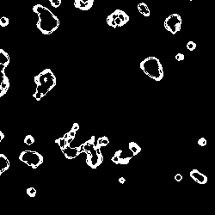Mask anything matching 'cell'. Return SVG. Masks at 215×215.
<instances>
[{"instance_id": "e0dca14e", "label": "cell", "mask_w": 215, "mask_h": 215, "mask_svg": "<svg viewBox=\"0 0 215 215\" xmlns=\"http://www.w3.org/2000/svg\"><path fill=\"white\" fill-rule=\"evenodd\" d=\"M55 143L60 146V148L61 149V151L62 150L65 149V147H66V145H67V141H66V140L64 138V137H61V138H60V139L56 140Z\"/></svg>"}, {"instance_id": "484cf974", "label": "cell", "mask_w": 215, "mask_h": 215, "mask_svg": "<svg viewBox=\"0 0 215 215\" xmlns=\"http://www.w3.org/2000/svg\"><path fill=\"white\" fill-rule=\"evenodd\" d=\"M175 180L179 182L182 180V176L181 174H176V176H175Z\"/></svg>"}, {"instance_id": "2e32d148", "label": "cell", "mask_w": 215, "mask_h": 215, "mask_svg": "<svg viewBox=\"0 0 215 215\" xmlns=\"http://www.w3.org/2000/svg\"><path fill=\"white\" fill-rule=\"evenodd\" d=\"M97 145H98V146H99L100 148L102 147V146H106V145H108L109 144V139H108L106 136L99 138V139L97 140Z\"/></svg>"}, {"instance_id": "7a4b0ae2", "label": "cell", "mask_w": 215, "mask_h": 215, "mask_svg": "<svg viewBox=\"0 0 215 215\" xmlns=\"http://www.w3.org/2000/svg\"><path fill=\"white\" fill-rule=\"evenodd\" d=\"M35 83L36 90L33 97L40 101L56 85V78L50 69H45L35 77Z\"/></svg>"}, {"instance_id": "277c9868", "label": "cell", "mask_w": 215, "mask_h": 215, "mask_svg": "<svg viewBox=\"0 0 215 215\" xmlns=\"http://www.w3.org/2000/svg\"><path fill=\"white\" fill-rule=\"evenodd\" d=\"M141 70L149 78L155 81H160L163 78L162 64L156 57H148L140 62Z\"/></svg>"}, {"instance_id": "7c38bea8", "label": "cell", "mask_w": 215, "mask_h": 215, "mask_svg": "<svg viewBox=\"0 0 215 215\" xmlns=\"http://www.w3.org/2000/svg\"><path fill=\"white\" fill-rule=\"evenodd\" d=\"M93 0L88 1H82V0H76L74 2V6L81 10H89L93 6Z\"/></svg>"}, {"instance_id": "7402d4cb", "label": "cell", "mask_w": 215, "mask_h": 215, "mask_svg": "<svg viewBox=\"0 0 215 215\" xmlns=\"http://www.w3.org/2000/svg\"><path fill=\"white\" fill-rule=\"evenodd\" d=\"M49 3L53 8H58L61 5V0H49Z\"/></svg>"}, {"instance_id": "83f0119b", "label": "cell", "mask_w": 215, "mask_h": 215, "mask_svg": "<svg viewBox=\"0 0 215 215\" xmlns=\"http://www.w3.org/2000/svg\"><path fill=\"white\" fill-rule=\"evenodd\" d=\"M118 181H119V182H120L121 184H123V183H124V182H126V179H125V178H124L123 176H121V177H120V178H119Z\"/></svg>"}, {"instance_id": "8992f818", "label": "cell", "mask_w": 215, "mask_h": 215, "mask_svg": "<svg viewBox=\"0 0 215 215\" xmlns=\"http://www.w3.org/2000/svg\"><path fill=\"white\" fill-rule=\"evenodd\" d=\"M129 21V17L126 12L121 10H116L107 17V23L110 27L116 29L124 26Z\"/></svg>"}, {"instance_id": "f1b7e54d", "label": "cell", "mask_w": 215, "mask_h": 215, "mask_svg": "<svg viewBox=\"0 0 215 215\" xmlns=\"http://www.w3.org/2000/svg\"><path fill=\"white\" fill-rule=\"evenodd\" d=\"M5 139V134H4V132H2V131H0V142L3 140Z\"/></svg>"}, {"instance_id": "9a60e30c", "label": "cell", "mask_w": 215, "mask_h": 215, "mask_svg": "<svg viewBox=\"0 0 215 215\" xmlns=\"http://www.w3.org/2000/svg\"><path fill=\"white\" fill-rule=\"evenodd\" d=\"M138 10H139L140 13L142 14L145 17H148L150 16V10L145 3H140L138 5Z\"/></svg>"}, {"instance_id": "ffe728a7", "label": "cell", "mask_w": 215, "mask_h": 215, "mask_svg": "<svg viewBox=\"0 0 215 215\" xmlns=\"http://www.w3.org/2000/svg\"><path fill=\"white\" fill-rule=\"evenodd\" d=\"M27 194L29 197H35L36 195V189L35 188H29L27 189Z\"/></svg>"}, {"instance_id": "d6986e66", "label": "cell", "mask_w": 215, "mask_h": 215, "mask_svg": "<svg viewBox=\"0 0 215 215\" xmlns=\"http://www.w3.org/2000/svg\"><path fill=\"white\" fill-rule=\"evenodd\" d=\"M9 19L6 17H3L0 18V26L1 27H6L9 25Z\"/></svg>"}, {"instance_id": "cb8c5ba5", "label": "cell", "mask_w": 215, "mask_h": 215, "mask_svg": "<svg viewBox=\"0 0 215 215\" xmlns=\"http://www.w3.org/2000/svg\"><path fill=\"white\" fill-rule=\"evenodd\" d=\"M198 144H199V145H201V146H206V140L205 139V138H200L199 139V140H198Z\"/></svg>"}, {"instance_id": "3957f363", "label": "cell", "mask_w": 215, "mask_h": 215, "mask_svg": "<svg viewBox=\"0 0 215 215\" xmlns=\"http://www.w3.org/2000/svg\"><path fill=\"white\" fill-rule=\"evenodd\" d=\"M83 152L87 154L86 163L92 169H96L101 165L103 162V156L101 152V148L97 145L96 138L92 136L89 140L82 144Z\"/></svg>"}, {"instance_id": "5b68a950", "label": "cell", "mask_w": 215, "mask_h": 215, "mask_svg": "<svg viewBox=\"0 0 215 215\" xmlns=\"http://www.w3.org/2000/svg\"><path fill=\"white\" fill-rule=\"evenodd\" d=\"M19 160L32 169H36L43 163V157L35 151H23L19 156Z\"/></svg>"}, {"instance_id": "5bb4252c", "label": "cell", "mask_w": 215, "mask_h": 215, "mask_svg": "<svg viewBox=\"0 0 215 215\" xmlns=\"http://www.w3.org/2000/svg\"><path fill=\"white\" fill-rule=\"evenodd\" d=\"M128 147H129V150L131 151V152L132 153V156H136V155H138L141 152L140 146L138 145L137 143H135V142L131 141L128 144Z\"/></svg>"}, {"instance_id": "4fadbf2b", "label": "cell", "mask_w": 215, "mask_h": 215, "mask_svg": "<svg viewBox=\"0 0 215 215\" xmlns=\"http://www.w3.org/2000/svg\"><path fill=\"white\" fill-rule=\"evenodd\" d=\"M10 167L9 159L4 154H0V176L6 171Z\"/></svg>"}, {"instance_id": "8fae6325", "label": "cell", "mask_w": 215, "mask_h": 215, "mask_svg": "<svg viewBox=\"0 0 215 215\" xmlns=\"http://www.w3.org/2000/svg\"><path fill=\"white\" fill-rule=\"evenodd\" d=\"M189 175H190V177L199 184H206L207 181H208L207 176H205L204 174H202V172H200L196 169H194V170L190 171Z\"/></svg>"}, {"instance_id": "52a82bcc", "label": "cell", "mask_w": 215, "mask_h": 215, "mask_svg": "<svg viewBox=\"0 0 215 215\" xmlns=\"http://www.w3.org/2000/svg\"><path fill=\"white\" fill-rule=\"evenodd\" d=\"M182 26V17L178 14H172L164 21V28L172 35H176L179 32Z\"/></svg>"}, {"instance_id": "30bf717a", "label": "cell", "mask_w": 215, "mask_h": 215, "mask_svg": "<svg viewBox=\"0 0 215 215\" xmlns=\"http://www.w3.org/2000/svg\"><path fill=\"white\" fill-rule=\"evenodd\" d=\"M62 152L66 156V158L73 159L76 157H78L79 154H81L82 152H83L82 145H80V147H78V148H71L70 145H66L65 149L62 150Z\"/></svg>"}, {"instance_id": "6da1fadb", "label": "cell", "mask_w": 215, "mask_h": 215, "mask_svg": "<svg viewBox=\"0 0 215 215\" xmlns=\"http://www.w3.org/2000/svg\"><path fill=\"white\" fill-rule=\"evenodd\" d=\"M33 11L38 16L36 26L43 35L53 34L60 26V20L47 7L41 5H36L33 7Z\"/></svg>"}, {"instance_id": "ac0fdd59", "label": "cell", "mask_w": 215, "mask_h": 215, "mask_svg": "<svg viewBox=\"0 0 215 215\" xmlns=\"http://www.w3.org/2000/svg\"><path fill=\"white\" fill-rule=\"evenodd\" d=\"M24 143L28 145H33L35 143V138L32 136V135H27L24 139Z\"/></svg>"}, {"instance_id": "9c48e42d", "label": "cell", "mask_w": 215, "mask_h": 215, "mask_svg": "<svg viewBox=\"0 0 215 215\" xmlns=\"http://www.w3.org/2000/svg\"><path fill=\"white\" fill-rule=\"evenodd\" d=\"M132 157V155H129L126 152H123V150H119L112 157L111 161L117 164H127L130 162Z\"/></svg>"}, {"instance_id": "4316f807", "label": "cell", "mask_w": 215, "mask_h": 215, "mask_svg": "<svg viewBox=\"0 0 215 215\" xmlns=\"http://www.w3.org/2000/svg\"><path fill=\"white\" fill-rule=\"evenodd\" d=\"M71 129H72V130H74V131H76V132H77V131H79V125L78 124V123H74V124H73V126H72V127H71Z\"/></svg>"}, {"instance_id": "ba28073f", "label": "cell", "mask_w": 215, "mask_h": 215, "mask_svg": "<svg viewBox=\"0 0 215 215\" xmlns=\"http://www.w3.org/2000/svg\"><path fill=\"white\" fill-rule=\"evenodd\" d=\"M9 54L4 49H0V82H5L9 80L5 72V68L9 65Z\"/></svg>"}, {"instance_id": "603a6c76", "label": "cell", "mask_w": 215, "mask_h": 215, "mask_svg": "<svg viewBox=\"0 0 215 215\" xmlns=\"http://www.w3.org/2000/svg\"><path fill=\"white\" fill-rule=\"evenodd\" d=\"M185 59V55L183 54V53H177L176 55V60H177V61H182V60H184Z\"/></svg>"}, {"instance_id": "d4e9b609", "label": "cell", "mask_w": 215, "mask_h": 215, "mask_svg": "<svg viewBox=\"0 0 215 215\" xmlns=\"http://www.w3.org/2000/svg\"><path fill=\"white\" fill-rule=\"evenodd\" d=\"M68 134H69V137H71V138H73V139H74L75 137H76V131L72 130V129H71L70 131L68 132Z\"/></svg>"}, {"instance_id": "44dd1931", "label": "cell", "mask_w": 215, "mask_h": 215, "mask_svg": "<svg viewBox=\"0 0 215 215\" xmlns=\"http://www.w3.org/2000/svg\"><path fill=\"white\" fill-rule=\"evenodd\" d=\"M187 49L189 50V51H194V49L196 48V43L195 42H194V41H189L188 43H187Z\"/></svg>"}]
</instances>
